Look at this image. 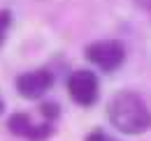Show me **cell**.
<instances>
[{
    "instance_id": "obj_1",
    "label": "cell",
    "mask_w": 151,
    "mask_h": 141,
    "mask_svg": "<svg viewBox=\"0 0 151 141\" xmlns=\"http://www.w3.org/2000/svg\"><path fill=\"white\" fill-rule=\"evenodd\" d=\"M107 116L112 125L123 134H142L151 127L149 106L132 90H121L114 95L107 106Z\"/></svg>"
},
{
    "instance_id": "obj_2",
    "label": "cell",
    "mask_w": 151,
    "mask_h": 141,
    "mask_svg": "<svg viewBox=\"0 0 151 141\" xmlns=\"http://www.w3.org/2000/svg\"><path fill=\"white\" fill-rule=\"evenodd\" d=\"M86 60L105 72L119 70L126 60V46L116 39H100L86 46Z\"/></svg>"
},
{
    "instance_id": "obj_3",
    "label": "cell",
    "mask_w": 151,
    "mask_h": 141,
    "mask_svg": "<svg viewBox=\"0 0 151 141\" xmlns=\"http://www.w3.org/2000/svg\"><path fill=\"white\" fill-rule=\"evenodd\" d=\"M7 130L14 137H21V139L28 141H47L54 134V123H49L44 118L33 120L28 113H12L7 120Z\"/></svg>"
},
{
    "instance_id": "obj_4",
    "label": "cell",
    "mask_w": 151,
    "mask_h": 141,
    "mask_svg": "<svg viewBox=\"0 0 151 141\" xmlns=\"http://www.w3.org/2000/svg\"><path fill=\"white\" fill-rule=\"evenodd\" d=\"M68 93L81 106H91L95 104L98 95H100V83L98 76L91 70H77L68 76Z\"/></svg>"
},
{
    "instance_id": "obj_5",
    "label": "cell",
    "mask_w": 151,
    "mask_h": 141,
    "mask_svg": "<svg viewBox=\"0 0 151 141\" xmlns=\"http://www.w3.org/2000/svg\"><path fill=\"white\" fill-rule=\"evenodd\" d=\"M17 93L26 100H40L42 95H47L54 86V74L49 67H40V70L26 72L17 76Z\"/></svg>"
},
{
    "instance_id": "obj_6",
    "label": "cell",
    "mask_w": 151,
    "mask_h": 141,
    "mask_svg": "<svg viewBox=\"0 0 151 141\" xmlns=\"http://www.w3.org/2000/svg\"><path fill=\"white\" fill-rule=\"evenodd\" d=\"M9 28H12V12L9 9H0V46L5 44V39L9 35Z\"/></svg>"
},
{
    "instance_id": "obj_7",
    "label": "cell",
    "mask_w": 151,
    "mask_h": 141,
    "mask_svg": "<svg viewBox=\"0 0 151 141\" xmlns=\"http://www.w3.org/2000/svg\"><path fill=\"white\" fill-rule=\"evenodd\" d=\"M40 111H42V118L49 120V123H54L58 118V113H60V109H58L56 102H42V104H40Z\"/></svg>"
},
{
    "instance_id": "obj_8",
    "label": "cell",
    "mask_w": 151,
    "mask_h": 141,
    "mask_svg": "<svg viewBox=\"0 0 151 141\" xmlns=\"http://www.w3.org/2000/svg\"><path fill=\"white\" fill-rule=\"evenodd\" d=\"M86 141H114L112 137H107L105 132H100V130H95V132H91L88 137H86Z\"/></svg>"
},
{
    "instance_id": "obj_9",
    "label": "cell",
    "mask_w": 151,
    "mask_h": 141,
    "mask_svg": "<svg viewBox=\"0 0 151 141\" xmlns=\"http://www.w3.org/2000/svg\"><path fill=\"white\" fill-rule=\"evenodd\" d=\"M135 2H137V5H139V7H142V9L151 16V0H135Z\"/></svg>"
},
{
    "instance_id": "obj_10",
    "label": "cell",
    "mask_w": 151,
    "mask_h": 141,
    "mask_svg": "<svg viewBox=\"0 0 151 141\" xmlns=\"http://www.w3.org/2000/svg\"><path fill=\"white\" fill-rule=\"evenodd\" d=\"M2 109H5V104H2V100H0V113H2Z\"/></svg>"
}]
</instances>
